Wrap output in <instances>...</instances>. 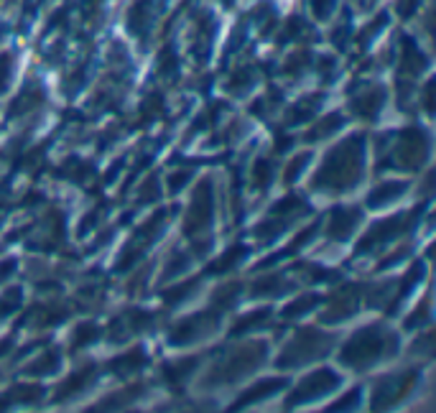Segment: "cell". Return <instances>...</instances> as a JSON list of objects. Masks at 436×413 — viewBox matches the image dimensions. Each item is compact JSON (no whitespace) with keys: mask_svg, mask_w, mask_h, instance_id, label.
<instances>
[{"mask_svg":"<svg viewBox=\"0 0 436 413\" xmlns=\"http://www.w3.org/2000/svg\"><path fill=\"white\" fill-rule=\"evenodd\" d=\"M273 177H276V171H273V164L271 161H266V158H261V161H255L253 166V187L255 189H268L273 182Z\"/></svg>","mask_w":436,"mask_h":413,"instance_id":"e0dca14e","label":"cell"},{"mask_svg":"<svg viewBox=\"0 0 436 413\" xmlns=\"http://www.w3.org/2000/svg\"><path fill=\"white\" fill-rule=\"evenodd\" d=\"M309 161H311V153H301V156H296L294 161L289 164V169H286V182H294L296 177H301L303 174V169L309 166Z\"/></svg>","mask_w":436,"mask_h":413,"instance_id":"d6986e66","label":"cell"},{"mask_svg":"<svg viewBox=\"0 0 436 413\" xmlns=\"http://www.w3.org/2000/svg\"><path fill=\"white\" fill-rule=\"evenodd\" d=\"M286 388V380H281V377H268V380H258V383H253L250 388L242 390L240 395V406H253V403H263L268 401V398H273L276 393H281V390Z\"/></svg>","mask_w":436,"mask_h":413,"instance_id":"5bb4252c","label":"cell"},{"mask_svg":"<svg viewBox=\"0 0 436 413\" xmlns=\"http://www.w3.org/2000/svg\"><path fill=\"white\" fill-rule=\"evenodd\" d=\"M398 352V335L385 324H368L358 329L339 350V362L350 370H373L378 365L388 362Z\"/></svg>","mask_w":436,"mask_h":413,"instance_id":"7a4b0ae2","label":"cell"},{"mask_svg":"<svg viewBox=\"0 0 436 413\" xmlns=\"http://www.w3.org/2000/svg\"><path fill=\"white\" fill-rule=\"evenodd\" d=\"M334 347V337L321 332V329H301L299 335H294V340L286 342L284 350L279 355L281 367H301L309 365L314 360H321L324 355H329V350Z\"/></svg>","mask_w":436,"mask_h":413,"instance_id":"277c9868","label":"cell"},{"mask_svg":"<svg viewBox=\"0 0 436 413\" xmlns=\"http://www.w3.org/2000/svg\"><path fill=\"white\" fill-rule=\"evenodd\" d=\"M212 217H214V199H212V192L207 184H202L197 197L192 202V209H189V217H187V232L189 235H202L204 230L212 227Z\"/></svg>","mask_w":436,"mask_h":413,"instance_id":"8fae6325","label":"cell"},{"mask_svg":"<svg viewBox=\"0 0 436 413\" xmlns=\"http://www.w3.org/2000/svg\"><path fill=\"white\" fill-rule=\"evenodd\" d=\"M268 357V347L263 342H242L222 355V360L212 365V377H217V385L240 383L248 375H253Z\"/></svg>","mask_w":436,"mask_h":413,"instance_id":"3957f363","label":"cell"},{"mask_svg":"<svg viewBox=\"0 0 436 413\" xmlns=\"http://www.w3.org/2000/svg\"><path fill=\"white\" fill-rule=\"evenodd\" d=\"M383 103H385V90H380V87H368V90H358V95L350 100V108L363 120H375L380 115Z\"/></svg>","mask_w":436,"mask_h":413,"instance_id":"7c38bea8","label":"cell"},{"mask_svg":"<svg viewBox=\"0 0 436 413\" xmlns=\"http://www.w3.org/2000/svg\"><path fill=\"white\" fill-rule=\"evenodd\" d=\"M416 380H418V375L411 370H403V372H395V375L383 377L375 388V406L378 403H380V406H390V403L403 401V398L411 393L413 385H416Z\"/></svg>","mask_w":436,"mask_h":413,"instance_id":"9c48e42d","label":"cell"},{"mask_svg":"<svg viewBox=\"0 0 436 413\" xmlns=\"http://www.w3.org/2000/svg\"><path fill=\"white\" fill-rule=\"evenodd\" d=\"M352 401H360V393H358V390H352V395L342 398V401H339L337 406H332V408H337V411H345V408H352Z\"/></svg>","mask_w":436,"mask_h":413,"instance_id":"44dd1931","label":"cell"},{"mask_svg":"<svg viewBox=\"0 0 436 413\" xmlns=\"http://www.w3.org/2000/svg\"><path fill=\"white\" fill-rule=\"evenodd\" d=\"M217 329V314L207 311V314H197L171 332V345H197V342L207 340Z\"/></svg>","mask_w":436,"mask_h":413,"instance_id":"ba28073f","label":"cell"},{"mask_svg":"<svg viewBox=\"0 0 436 413\" xmlns=\"http://www.w3.org/2000/svg\"><path fill=\"white\" fill-rule=\"evenodd\" d=\"M406 192H408V182H403V179H383L368 194V206H373V209H385V206L403 199Z\"/></svg>","mask_w":436,"mask_h":413,"instance_id":"4fadbf2b","label":"cell"},{"mask_svg":"<svg viewBox=\"0 0 436 413\" xmlns=\"http://www.w3.org/2000/svg\"><path fill=\"white\" fill-rule=\"evenodd\" d=\"M342 115H327V117H316V125L309 130V138L311 140H324L329 138V135H334L339 128H342Z\"/></svg>","mask_w":436,"mask_h":413,"instance_id":"9a60e30c","label":"cell"},{"mask_svg":"<svg viewBox=\"0 0 436 413\" xmlns=\"http://www.w3.org/2000/svg\"><path fill=\"white\" fill-rule=\"evenodd\" d=\"M319 306V296H303V298H299L296 304H289L284 309V316L286 319H291V316H296V319H301L306 311H311V309H316Z\"/></svg>","mask_w":436,"mask_h":413,"instance_id":"ac0fdd59","label":"cell"},{"mask_svg":"<svg viewBox=\"0 0 436 413\" xmlns=\"http://www.w3.org/2000/svg\"><path fill=\"white\" fill-rule=\"evenodd\" d=\"M59 370V352H43L41 357H36L33 362H31V367H28V375H41V377H46V375H54V372Z\"/></svg>","mask_w":436,"mask_h":413,"instance_id":"2e32d148","label":"cell"},{"mask_svg":"<svg viewBox=\"0 0 436 413\" xmlns=\"http://www.w3.org/2000/svg\"><path fill=\"white\" fill-rule=\"evenodd\" d=\"M21 306V293L13 291V293H6V296L0 298V316H8L11 311H16Z\"/></svg>","mask_w":436,"mask_h":413,"instance_id":"ffe728a7","label":"cell"},{"mask_svg":"<svg viewBox=\"0 0 436 413\" xmlns=\"http://www.w3.org/2000/svg\"><path fill=\"white\" fill-rule=\"evenodd\" d=\"M360 219H363V212L358 206H350V204H342L337 206L327 219V240L332 243H347L355 230L360 227Z\"/></svg>","mask_w":436,"mask_h":413,"instance_id":"30bf717a","label":"cell"},{"mask_svg":"<svg viewBox=\"0 0 436 413\" xmlns=\"http://www.w3.org/2000/svg\"><path fill=\"white\" fill-rule=\"evenodd\" d=\"M429 156V138L418 128L403 130L395 138H390L388 148L383 151V158H393L395 169H421V164Z\"/></svg>","mask_w":436,"mask_h":413,"instance_id":"5b68a950","label":"cell"},{"mask_svg":"<svg viewBox=\"0 0 436 413\" xmlns=\"http://www.w3.org/2000/svg\"><path fill=\"white\" fill-rule=\"evenodd\" d=\"M408 225H411V219H408L406 214H400V217H390V219H383V222H378V225L363 237L360 253H373L375 248H383V245L395 243L398 237L406 235Z\"/></svg>","mask_w":436,"mask_h":413,"instance_id":"52a82bcc","label":"cell"},{"mask_svg":"<svg viewBox=\"0 0 436 413\" xmlns=\"http://www.w3.org/2000/svg\"><path fill=\"white\" fill-rule=\"evenodd\" d=\"M365 177V140L363 135H352L332 148L314 171L311 189L321 194H347Z\"/></svg>","mask_w":436,"mask_h":413,"instance_id":"6da1fadb","label":"cell"},{"mask_svg":"<svg viewBox=\"0 0 436 413\" xmlns=\"http://www.w3.org/2000/svg\"><path fill=\"white\" fill-rule=\"evenodd\" d=\"M339 383H342L339 372L329 370V367H319V370H314L303 380H299V385L294 388V393L289 398V406H303V403L321 401V398L332 395L339 388Z\"/></svg>","mask_w":436,"mask_h":413,"instance_id":"8992f818","label":"cell"}]
</instances>
